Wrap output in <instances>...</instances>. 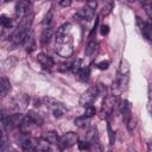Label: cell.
<instances>
[{
	"label": "cell",
	"instance_id": "cell-26",
	"mask_svg": "<svg viewBox=\"0 0 152 152\" xmlns=\"http://www.w3.org/2000/svg\"><path fill=\"white\" fill-rule=\"evenodd\" d=\"M36 150H38V151H48V150H50V142H48L45 139H43V140H40L39 142L36 144Z\"/></svg>",
	"mask_w": 152,
	"mask_h": 152
},
{
	"label": "cell",
	"instance_id": "cell-14",
	"mask_svg": "<svg viewBox=\"0 0 152 152\" xmlns=\"http://www.w3.org/2000/svg\"><path fill=\"white\" fill-rule=\"evenodd\" d=\"M119 110L122 114V116L128 118L131 115V110H132V106L127 100H122L119 102Z\"/></svg>",
	"mask_w": 152,
	"mask_h": 152
},
{
	"label": "cell",
	"instance_id": "cell-40",
	"mask_svg": "<svg viewBox=\"0 0 152 152\" xmlns=\"http://www.w3.org/2000/svg\"><path fill=\"white\" fill-rule=\"evenodd\" d=\"M59 5L62 7H69L71 5V0H59Z\"/></svg>",
	"mask_w": 152,
	"mask_h": 152
},
{
	"label": "cell",
	"instance_id": "cell-9",
	"mask_svg": "<svg viewBox=\"0 0 152 152\" xmlns=\"http://www.w3.org/2000/svg\"><path fill=\"white\" fill-rule=\"evenodd\" d=\"M137 24H138V27L141 32V34L147 39L150 40L151 39V24L148 21H142L139 17H137Z\"/></svg>",
	"mask_w": 152,
	"mask_h": 152
},
{
	"label": "cell",
	"instance_id": "cell-27",
	"mask_svg": "<svg viewBox=\"0 0 152 152\" xmlns=\"http://www.w3.org/2000/svg\"><path fill=\"white\" fill-rule=\"evenodd\" d=\"M84 107H86V109H84V116H87V118L90 119L91 116H94L96 114V109H95V107L93 104H87Z\"/></svg>",
	"mask_w": 152,
	"mask_h": 152
},
{
	"label": "cell",
	"instance_id": "cell-4",
	"mask_svg": "<svg viewBox=\"0 0 152 152\" xmlns=\"http://www.w3.org/2000/svg\"><path fill=\"white\" fill-rule=\"evenodd\" d=\"M28 30L30 28H26L24 26H20L18 25V27L12 32V34L10 36L11 38V43H12V46H19L24 43L27 33H28Z\"/></svg>",
	"mask_w": 152,
	"mask_h": 152
},
{
	"label": "cell",
	"instance_id": "cell-41",
	"mask_svg": "<svg viewBox=\"0 0 152 152\" xmlns=\"http://www.w3.org/2000/svg\"><path fill=\"white\" fill-rule=\"evenodd\" d=\"M144 8H145V12L147 13L148 18H151L152 14H151V6H150V4H145V5H144Z\"/></svg>",
	"mask_w": 152,
	"mask_h": 152
},
{
	"label": "cell",
	"instance_id": "cell-36",
	"mask_svg": "<svg viewBox=\"0 0 152 152\" xmlns=\"http://www.w3.org/2000/svg\"><path fill=\"white\" fill-rule=\"evenodd\" d=\"M108 32H109V26L106 25V24L101 25V27H100V33H101V36H107Z\"/></svg>",
	"mask_w": 152,
	"mask_h": 152
},
{
	"label": "cell",
	"instance_id": "cell-23",
	"mask_svg": "<svg viewBox=\"0 0 152 152\" xmlns=\"http://www.w3.org/2000/svg\"><path fill=\"white\" fill-rule=\"evenodd\" d=\"M119 72L121 75H128L129 72V64L127 62V59H121L120 64H119Z\"/></svg>",
	"mask_w": 152,
	"mask_h": 152
},
{
	"label": "cell",
	"instance_id": "cell-11",
	"mask_svg": "<svg viewBox=\"0 0 152 152\" xmlns=\"http://www.w3.org/2000/svg\"><path fill=\"white\" fill-rule=\"evenodd\" d=\"M37 61H38V63H39L43 68H45V69H50V68L53 66V59H52L50 56H48V55H45V53H43V52L38 53Z\"/></svg>",
	"mask_w": 152,
	"mask_h": 152
},
{
	"label": "cell",
	"instance_id": "cell-6",
	"mask_svg": "<svg viewBox=\"0 0 152 152\" xmlns=\"http://www.w3.org/2000/svg\"><path fill=\"white\" fill-rule=\"evenodd\" d=\"M115 104H118V97L115 95H107L104 97L102 103V109H101V113L104 114V118L113 113Z\"/></svg>",
	"mask_w": 152,
	"mask_h": 152
},
{
	"label": "cell",
	"instance_id": "cell-37",
	"mask_svg": "<svg viewBox=\"0 0 152 152\" xmlns=\"http://www.w3.org/2000/svg\"><path fill=\"white\" fill-rule=\"evenodd\" d=\"M87 7L95 10L97 7V0H87Z\"/></svg>",
	"mask_w": 152,
	"mask_h": 152
},
{
	"label": "cell",
	"instance_id": "cell-3",
	"mask_svg": "<svg viewBox=\"0 0 152 152\" xmlns=\"http://www.w3.org/2000/svg\"><path fill=\"white\" fill-rule=\"evenodd\" d=\"M77 141H78V137L75 132H66L62 137L58 138L57 145L59 146L61 150H65V148H69V147L74 146Z\"/></svg>",
	"mask_w": 152,
	"mask_h": 152
},
{
	"label": "cell",
	"instance_id": "cell-45",
	"mask_svg": "<svg viewBox=\"0 0 152 152\" xmlns=\"http://www.w3.org/2000/svg\"><path fill=\"white\" fill-rule=\"evenodd\" d=\"M0 150H1V146H0Z\"/></svg>",
	"mask_w": 152,
	"mask_h": 152
},
{
	"label": "cell",
	"instance_id": "cell-29",
	"mask_svg": "<svg viewBox=\"0 0 152 152\" xmlns=\"http://www.w3.org/2000/svg\"><path fill=\"white\" fill-rule=\"evenodd\" d=\"M27 115L34 121L36 125H42V124H43V119H42V116H40L39 114H37V113H34V112H28Z\"/></svg>",
	"mask_w": 152,
	"mask_h": 152
},
{
	"label": "cell",
	"instance_id": "cell-43",
	"mask_svg": "<svg viewBox=\"0 0 152 152\" xmlns=\"http://www.w3.org/2000/svg\"><path fill=\"white\" fill-rule=\"evenodd\" d=\"M127 1H129V2H132V1H135V0H127Z\"/></svg>",
	"mask_w": 152,
	"mask_h": 152
},
{
	"label": "cell",
	"instance_id": "cell-38",
	"mask_svg": "<svg viewBox=\"0 0 152 152\" xmlns=\"http://www.w3.org/2000/svg\"><path fill=\"white\" fill-rule=\"evenodd\" d=\"M51 19H52V11H50L49 14L45 15V18H44V20H43V24H44V25H49V24L51 23Z\"/></svg>",
	"mask_w": 152,
	"mask_h": 152
},
{
	"label": "cell",
	"instance_id": "cell-35",
	"mask_svg": "<svg viewBox=\"0 0 152 152\" xmlns=\"http://www.w3.org/2000/svg\"><path fill=\"white\" fill-rule=\"evenodd\" d=\"M7 144V138H6V134L4 133V131L0 128V146H5Z\"/></svg>",
	"mask_w": 152,
	"mask_h": 152
},
{
	"label": "cell",
	"instance_id": "cell-30",
	"mask_svg": "<svg viewBox=\"0 0 152 152\" xmlns=\"http://www.w3.org/2000/svg\"><path fill=\"white\" fill-rule=\"evenodd\" d=\"M83 13H84V20H88V21H90V20L94 18V15H95L94 10H91V8H89V7L83 8Z\"/></svg>",
	"mask_w": 152,
	"mask_h": 152
},
{
	"label": "cell",
	"instance_id": "cell-8",
	"mask_svg": "<svg viewBox=\"0 0 152 152\" xmlns=\"http://www.w3.org/2000/svg\"><path fill=\"white\" fill-rule=\"evenodd\" d=\"M30 2L31 0H19L17 2V6H15V15L21 19L23 17H25L26 14L30 13Z\"/></svg>",
	"mask_w": 152,
	"mask_h": 152
},
{
	"label": "cell",
	"instance_id": "cell-24",
	"mask_svg": "<svg viewBox=\"0 0 152 152\" xmlns=\"http://www.w3.org/2000/svg\"><path fill=\"white\" fill-rule=\"evenodd\" d=\"M0 26L4 27V28H11V26H12L11 18L5 15V14H1L0 15Z\"/></svg>",
	"mask_w": 152,
	"mask_h": 152
},
{
	"label": "cell",
	"instance_id": "cell-5",
	"mask_svg": "<svg viewBox=\"0 0 152 152\" xmlns=\"http://www.w3.org/2000/svg\"><path fill=\"white\" fill-rule=\"evenodd\" d=\"M99 95L97 91V87L96 86H91L89 87L80 97V104L81 106H87V104H91L94 102V100L96 99V96Z\"/></svg>",
	"mask_w": 152,
	"mask_h": 152
},
{
	"label": "cell",
	"instance_id": "cell-2",
	"mask_svg": "<svg viewBox=\"0 0 152 152\" xmlns=\"http://www.w3.org/2000/svg\"><path fill=\"white\" fill-rule=\"evenodd\" d=\"M43 101H44V104L51 110V113L53 114V116L62 118L65 114L66 108H65V106L61 101H58V100H56L53 97H50V96H45L43 99Z\"/></svg>",
	"mask_w": 152,
	"mask_h": 152
},
{
	"label": "cell",
	"instance_id": "cell-25",
	"mask_svg": "<svg viewBox=\"0 0 152 152\" xmlns=\"http://www.w3.org/2000/svg\"><path fill=\"white\" fill-rule=\"evenodd\" d=\"M127 83H128V77H127V75H121L120 78H119L118 82H116V86L120 88V90H124V89L127 88Z\"/></svg>",
	"mask_w": 152,
	"mask_h": 152
},
{
	"label": "cell",
	"instance_id": "cell-17",
	"mask_svg": "<svg viewBox=\"0 0 152 152\" xmlns=\"http://www.w3.org/2000/svg\"><path fill=\"white\" fill-rule=\"evenodd\" d=\"M69 30H70V24H69V23H64V24H62V25L57 28V31H56V38L65 37L66 33L69 32Z\"/></svg>",
	"mask_w": 152,
	"mask_h": 152
},
{
	"label": "cell",
	"instance_id": "cell-15",
	"mask_svg": "<svg viewBox=\"0 0 152 152\" xmlns=\"http://www.w3.org/2000/svg\"><path fill=\"white\" fill-rule=\"evenodd\" d=\"M23 44H24V46H25L27 52H32V51L36 50V40H34L32 33H30V34L27 33V36H26V38H25Z\"/></svg>",
	"mask_w": 152,
	"mask_h": 152
},
{
	"label": "cell",
	"instance_id": "cell-18",
	"mask_svg": "<svg viewBox=\"0 0 152 152\" xmlns=\"http://www.w3.org/2000/svg\"><path fill=\"white\" fill-rule=\"evenodd\" d=\"M86 140L88 142H90V145L91 144H97L96 142L97 141V131H96L95 127H93V128H90L88 131V133L86 134Z\"/></svg>",
	"mask_w": 152,
	"mask_h": 152
},
{
	"label": "cell",
	"instance_id": "cell-33",
	"mask_svg": "<svg viewBox=\"0 0 152 152\" xmlns=\"http://www.w3.org/2000/svg\"><path fill=\"white\" fill-rule=\"evenodd\" d=\"M112 8H113V4H106L103 7H102V15H108L110 12H112Z\"/></svg>",
	"mask_w": 152,
	"mask_h": 152
},
{
	"label": "cell",
	"instance_id": "cell-1",
	"mask_svg": "<svg viewBox=\"0 0 152 152\" xmlns=\"http://www.w3.org/2000/svg\"><path fill=\"white\" fill-rule=\"evenodd\" d=\"M56 52L62 57H70L74 53L72 42L70 37L56 38Z\"/></svg>",
	"mask_w": 152,
	"mask_h": 152
},
{
	"label": "cell",
	"instance_id": "cell-28",
	"mask_svg": "<svg viewBox=\"0 0 152 152\" xmlns=\"http://www.w3.org/2000/svg\"><path fill=\"white\" fill-rule=\"evenodd\" d=\"M82 66V59L81 58H78V59H76V61H74L72 63H70V69L69 70H71L74 74H76L78 70H80V68Z\"/></svg>",
	"mask_w": 152,
	"mask_h": 152
},
{
	"label": "cell",
	"instance_id": "cell-22",
	"mask_svg": "<svg viewBox=\"0 0 152 152\" xmlns=\"http://www.w3.org/2000/svg\"><path fill=\"white\" fill-rule=\"evenodd\" d=\"M75 125L77 127H80V128H86L89 125V118H87L84 115L83 116H80V118H76L75 119Z\"/></svg>",
	"mask_w": 152,
	"mask_h": 152
},
{
	"label": "cell",
	"instance_id": "cell-44",
	"mask_svg": "<svg viewBox=\"0 0 152 152\" xmlns=\"http://www.w3.org/2000/svg\"><path fill=\"white\" fill-rule=\"evenodd\" d=\"M5 1H6V2H8V1H12V0H5Z\"/></svg>",
	"mask_w": 152,
	"mask_h": 152
},
{
	"label": "cell",
	"instance_id": "cell-19",
	"mask_svg": "<svg viewBox=\"0 0 152 152\" xmlns=\"http://www.w3.org/2000/svg\"><path fill=\"white\" fill-rule=\"evenodd\" d=\"M58 134L55 132V131H49V132H46L44 135H43V139H45L48 142H50V144H57V141H58Z\"/></svg>",
	"mask_w": 152,
	"mask_h": 152
},
{
	"label": "cell",
	"instance_id": "cell-21",
	"mask_svg": "<svg viewBox=\"0 0 152 152\" xmlns=\"http://www.w3.org/2000/svg\"><path fill=\"white\" fill-rule=\"evenodd\" d=\"M127 124V129L129 131V132H133L134 129H135V127H137V124H138V119H137V116L135 115H129L128 118H127V121H126Z\"/></svg>",
	"mask_w": 152,
	"mask_h": 152
},
{
	"label": "cell",
	"instance_id": "cell-39",
	"mask_svg": "<svg viewBox=\"0 0 152 152\" xmlns=\"http://www.w3.org/2000/svg\"><path fill=\"white\" fill-rule=\"evenodd\" d=\"M75 18H77V19H83V20H84V13H83V8L78 10V11L76 12Z\"/></svg>",
	"mask_w": 152,
	"mask_h": 152
},
{
	"label": "cell",
	"instance_id": "cell-20",
	"mask_svg": "<svg viewBox=\"0 0 152 152\" xmlns=\"http://www.w3.org/2000/svg\"><path fill=\"white\" fill-rule=\"evenodd\" d=\"M77 74V76H78V78L80 80H82V81H87L88 78H89V75H90V69H89V66H81L80 68V70L76 72Z\"/></svg>",
	"mask_w": 152,
	"mask_h": 152
},
{
	"label": "cell",
	"instance_id": "cell-12",
	"mask_svg": "<svg viewBox=\"0 0 152 152\" xmlns=\"http://www.w3.org/2000/svg\"><path fill=\"white\" fill-rule=\"evenodd\" d=\"M99 49H100L99 43L95 42V40H90V42L87 44V46H86V56L93 58V57L99 52Z\"/></svg>",
	"mask_w": 152,
	"mask_h": 152
},
{
	"label": "cell",
	"instance_id": "cell-42",
	"mask_svg": "<svg viewBox=\"0 0 152 152\" xmlns=\"http://www.w3.org/2000/svg\"><path fill=\"white\" fill-rule=\"evenodd\" d=\"M7 116V114H6V112H5V109H2V108H0V121H2Z\"/></svg>",
	"mask_w": 152,
	"mask_h": 152
},
{
	"label": "cell",
	"instance_id": "cell-32",
	"mask_svg": "<svg viewBox=\"0 0 152 152\" xmlns=\"http://www.w3.org/2000/svg\"><path fill=\"white\" fill-rule=\"evenodd\" d=\"M107 131H108L109 144H110V145H113V144H114V141H115V135H114V132L112 131V127H110V125H109V124L107 125Z\"/></svg>",
	"mask_w": 152,
	"mask_h": 152
},
{
	"label": "cell",
	"instance_id": "cell-34",
	"mask_svg": "<svg viewBox=\"0 0 152 152\" xmlns=\"http://www.w3.org/2000/svg\"><path fill=\"white\" fill-rule=\"evenodd\" d=\"M109 66V62L108 61H101L99 63H96V68L100 70H107Z\"/></svg>",
	"mask_w": 152,
	"mask_h": 152
},
{
	"label": "cell",
	"instance_id": "cell-10",
	"mask_svg": "<svg viewBox=\"0 0 152 152\" xmlns=\"http://www.w3.org/2000/svg\"><path fill=\"white\" fill-rule=\"evenodd\" d=\"M34 125H36L34 121L28 115H26V116H23V119H21V121L19 124V129H20L21 133L27 134L30 131H32V128L34 127Z\"/></svg>",
	"mask_w": 152,
	"mask_h": 152
},
{
	"label": "cell",
	"instance_id": "cell-13",
	"mask_svg": "<svg viewBox=\"0 0 152 152\" xmlns=\"http://www.w3.org/2000/svg\"><path fill=\"white\" fill-rule=\"evenodd\" d=\"M11 90V83L6 77H0V99H4Z\"/></svg>",
	"mask_w": 152,
	"mask_h": 152
},
{
	"label": "cell",
	"instance_id": "cell-7",
	"mask_svg": "<svg viewBox=\"0 0 152 152\" xmlns=\"http://www.w3.org/2000/svg\"><path fill=\"white\" fill-rule=\"evenodd\" d=\"M23 119V115L20 114H14V115H7L4 120H2V124H4V127L7 129V131H12L13 128L15 127H19V124Z\"/></svg>",
	"mask_w": 152,
	"mask_h": 152
},
{
	"label": "cell",
	"instance_id": "cell-16",
	"mask_svg": "<svg viewBox=\"0 0 152 152\" xmlns=\"http://www.w3.org/2000/svg\"><path fill=\"white\" fill-rule=\"evenodd\" d=\"M51 37H52V30H51L50 27L44 28L43 32H42V36H40V42H42V44H43V45L49 44L50 40H51Z\"/></svg>",
	"mask_w": 152,
	"mask_h": 152
},
{
	"label": "cell",
	"instance_id": "cell-31",
	"mask_svg": "<svg viewBox=\"0 0 152 152\" xmlns=\"http://www.w3.org/2000/svg\"><path fill=\"white\" fill-rule=\"evenodd\" d=\"M77 145H78V148H80V150H90V148H91L90 142H88L87 140L77 141Z\"/></svg>",
	"mask_w": 152,
	"mask_h": 152
}]
</instances>
